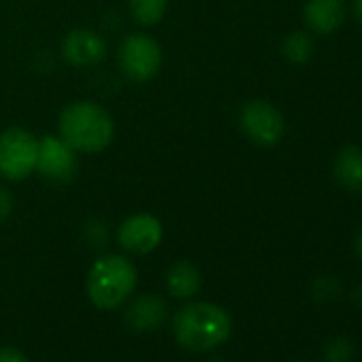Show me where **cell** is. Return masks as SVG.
Segmentation results:
<instances>
[{"mask_svg": "<svg viewBox=\"0 0 362 362\" xmlns=\"http://www.w3.org/2000/svg\"><path fill=\"white\" fill-rule=\"evenodd\" d=\"M136 288V269L134 264L117 254L98 258L86 279V290L90 300L98 309H117L122 307Z\"/></svg>", "mask_w": 362, "mask_h": 362, "instance_id": "3957f363", "label": "cell"}, {"mask_svg": "<svg viewBox=\"0 0 362 362\" xmlns=\"http://www.w3.org/2000/svg\"><path fill=\"white\" fill-rule=\"evenodd\" d=\"M332 173L343 190L351 194H362V147H343L334 156Z\"/></svg>", "mask_w": 362, "mask_h": 362, "instance_id": "7c38bea8", "label": "cell"}, {"mask_svg": "<svg viewBox=\"0 0 362 362\" xmlns=\"http://www.w3.org/2000/svg\"><path fill=\"white\" fill-rule=\"evenodd\" d=\"M13 211V197L7 188L0 186V224H3Z\"/></svg>", "mask_w": 362, "mask_h": 362, "instance_id": "e0dca14e", "label": "cell"}, {"mask_svg": "<svg viewBox=\"0 0 362 362\" xmlns=\"http://www.w3.org/2000/svg\"><path fill=\"white\" fill-rule=\"evenodd\" d=\"M117 62L130 81L145 83L158 75L162 64V49L149 35H128L119 45Z\"/></svg>", "mask_w": 362, "mask_h": 362, "instance_id": "5b68a950", "label": "cell"}, {"mask_svg": "<svg viewBox=\"0 0 362 362\" xmlns=\"http://www.w3.org/2000/svg\"><path fill=\"white\" fill-rule=\"evenodd\" d=\"M354 18L362 24V0H354Z\"/></svg>", "mask_w": 362, "mask_h": 362, "instance_id": "d6986e66", "label": "cell"}, {"mask_svg": "<svg viewBox=\"0 0 362 362\" xmlns=\"http://www.w3.org/2000/svg\"><path fill=\"white\" fill-rule=\"evenodd\" d=\"M351 356H354V349H351L349 341H345V339H334L326 347V360L328 362H349Z\"/></svg>", "mask_w": 362, "mask_h": 362, "instance_id": "2e32d148", "label": "cell"}, {"mask_svg": "<svg viewBox=\"0 0 362 362\" xmlns=\"http://www.w3.org/2000/svg\"><path fill=\"white\" fill-rule=\"evenodd\" d=\"M128 5H130V13L136 24L153 26L164 18L168 0H130Z\"/></svg>", "mask_w": 362, "mask_h": 362, "instance_id": "5bb4252c", "label": "cell"}, {"mask_svg": "<svg viewBox=\"0 0 362 362\" xmlns=\"http://www.w3.org/2000/svg\"><path fill=\"white\" fill-rule=\"evenodd\" d=\"M239 122L243 132L262 147H273L281 141L286 124L281 113L267 100H250L243 105L239 113Z\"/></svg>", "mask_w": 362, "mask_h": 362, "instance_id": "8992f818", "label": "cell"}, {"mask_svg": "<svg viewBox=\"0 0 362 362\" xmlns=\"http://www.w3.org/2000/svg\"><path fill=\"white\" fill-rule=\"evenodd\" d=\"M58 128L60 139L81 153L103 151L111 145L115 134L113 117L94 100H79L64 107L58 119Z\"/></svg>", "mask_w": 362, "mask_h": 362, "instance_id": "6da1fadb", "label": "cell"}, {"mask_svg": "<svg viewBox=\"0 0 362 362\" xmlns=\"http://www.w3.org/2000/svg\"><path fill=\"white\" fill-rule=\"evenodd\" d=\"M0 362H28V358L18 347H3L0 349Z\"/></svg>", "mask_w": 362, "mask_h": 362, "instance_id": "ac0fdd59", "label": "cell"}, {"mask_svg": "<svg viewBox=\"0 0 362 362\" xmlns=\"http://www.w3.org/2000/svg\"><path fill=\"white\" fill-rule=\"evenodd\" d=\"M37 170L49 181H69L77 170L75 149L58 136H43L39 141Z\"/></svg>", "mask_w": 362, "mask_h": 362, "instance_id": "52a82bcc", "label": "cell"}, {"mask_svg": "<svg viewBox=\"0 0 362 362\" xmlns=\"http://www.w3.org/2000/svg\"><path fill=\"white\" fill-rule=\"evenodd\" d=\"M296 362H307V360H296Z\"/></svg>", "mask_w": 362, "mask_h": 362, "instance_id": "7402d4cb", "label": "cell"}, {"mask_svg": "<svg viewBox=\"0 0 362 362\" xmlns=\"http://www.w3.org/2000/svg\"><path fill=\"white\" fill-rule=\"evenodd\" d=\"M354 247H356V254H358V258L362 260V230L356 235V241H354Z\"/></svg>", "mask_w": 362, "mask_h": 362, "instance_id": "ffe728a7", "label": "cell"}, {"mask_svg": "<svg viewBox=\"0 0 362 362\" xmlns=\"http://www.w3.org/2000/svg\"><path fill=\"white\" fill-rule=\"evenodd\" d=\"M39 139L24 128H9L0 134V175L11 181L30 177L37 170Z\"/></svg>", "mask_w": 362, "mask_h": 362, "instance_id": "277c9868", "label": "cell"}, {"mask_svg": "<svg viewBox=\"0 0 362 362\" xmlns=\"http://www.w3.org/2000/svg\"><path fill=\"white\" fill-rule=\"evenodd\" d=\"M356 298H358V303L362 305V286H360V288L356 290Z\"/></svg>", "mask_w": 362, "mask_h": 362, "instance_id": "44dd1931", "label": "cell"}, {"mask_svg": "<svg viewBox=\"0 0 362 362\" xmlns=\"http://www.w3.org/2000/svg\"><path fill=\"white\" fill-rule=\"evenodd\" d=\"M162 241V224L151 214H136L117 228V243L130 254H149Z\"/></svg>", "mask_w": 362, "mask_h": 362, "instance_id": "ba28073f", "label": "cell"}, {"mask_svg": "<svg viewBox=\"0 0 362 362\" xmlns=\"http://www.w3.org/2000/svg\"><path fill=\"white\" fill-rule=\"evenodd\" d=\"M281 54L294 64H305L313 54V41L305 33H292L281 43Z\"/></svg>", "mask_w": 362, "mask_h": 362, "instance_id": "9a60e30c", "label": "cell"}, {"mask_svg": "<svg viewBox=\"0 0 362 362\" xmlns=\"http://www.w3.org/2000/svg\"><path fill=\"white\" fill-rule=\"evenodd\" d=\"M201 273L199 269L188 262V260H179L175 262L168 273H166V288L175 298H190L201 290Z\"/></svg>", "mask_w": 362, "mask_h": 362, "instance_id": "4fadbf2b", "label": "cell"}, {"mask_svg": "<svg viewBox=\"0 0 362 362\" xmlns=\"http://www.w3.org/2000/svg\"><path fill=\"white\" fill-rule=\"evenodd\" d=\"M345 0H307L305 22L315 35L334 33L345 20Z\"/></svg>", "mask_w": 362, "mask_h": 362, "instance_id": "8fae6325", "label": "cell"}, {"mask_svg": "<svg viewBox=\"0 0 362 362\" xmlns=\"http://www.w3.org/2000/svg\"><path fill=\"white\" fill-rule=\"evenodd\" d=\"M173 328L179 345L190 351H209L230 337L233 320L220 305L190 303L177 311Z\"/></svg>", "mask_w": 362, "mask_h": 362, "instance_id": "7a4b0ae2", "label": "cell"}, {"mask_svg": "<svg viewBox=\"0 0 362 362\" xmlns=\"http://www.w3.org/2000/svg\"><path fill=\"white\" fill-rule=\"evenodd\" d=\"M62 56L71 66H77V69L96 66L107 56V41L94 30L77 28L64 37Z\"/></svg>", "mask_w": 362, "mask_h": 362, "instance_id": "9c48e42d", "label": "cell"}, {"mask_svg": "<svg viewBox=\"0 0 362 362\" xmlns=\"http://www.w3.org/2000/svg\"><path fill=\"white\" fill-rule=\"evenodd\" d=\"M166 320V303L156 294H141L126 309V324L136 332H149Z\"/></svg>", "mask_w": 362, "mask_h": 362, "instance_id": "30bf717a", "label": "cell"}]
</instances>
